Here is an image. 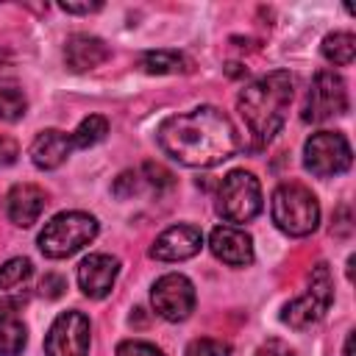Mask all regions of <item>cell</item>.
Returning a JSON list of instances; mask_svg holds the SVG:
<instances>
[{
    "mask_svg": "<svg viewBox=\"0 0 356 356\" xmlns=\"http://www.w3.org/2000/svg\"><path fill=\"white\" fill-rule=\"evenodd\" d=\"M139 70L147 75H178L192 72V61L178 50H147L139 58Z\"/></svg>",
    "mask_w": 356,
    "mask_h": 356,
    "instance_id": "obj_18",
    "label": "cell"
},
{
    "mask_svg": "<svg viewBox=\"0 0 356 356\" xmlns=\"http://www.w3.org/2000/svg\"><path fill=\"white\" fill-rule=\"evenodd\" d=\"M139 184H142V172H136V170H125V172H120V178L114 181V195L117 197H131V195H136L139 192Z\"/></svg>",
    "mask_w": 356,
    "mask_h": 356,
    "instance_id": "obj_25",
    "label": "cell"
},
{
    "mask_svg": "<svg viewBox=\"0 0 356 356\" xmlns=\"http://www.w3.org/2000/svg\"><path fill=\"white\" fill-rule=\"evenodd\" d=\"M256 356H295V353H292V348H289L286 342H281V339H267V342L259 345Z\"/></svg>",
    "mask_w": 356,
    "mask_h": 356,
    "instance_id": "obj_28",
    "label": "cell"
},
{
    "mask_svg": "<svg viewBox=\"0 0 356 356\" xmlns=\"http://www.w3.org/2000/svg\"><path fill=\"white\" fill-rule=\"evenodd\" d=\"M348 111V86L342 75L331 70H320L312 78L306 103H303V120L306 122H325L331 117H339Z\"/></svg>",
    "mask_w": 356,
    "mask_h": 356,
    "instance_id": "obj_8",
    "label": "cell"
},
{
    "mask_svg": "<svg viewBox=\"0 0 356 356\" xmlns=\"http://www.w3.org/2000/svg\"><path fill=\"white\" fill-rule=\"evenodd\" d=\"M331 300H334V281H331V270H328V264H325V261H320V264L312 270V275H309V289H306L300 298H295L292 303H286V306H284L281 320H284L289 328L303 331V328L314 325V323L328 312Z\"/></svg>",
    "mask_w": 356,
    "mask_h": 356,
    "instance_id": "obj_6",
    "label": "cell"
},
{
    "mask_svg": "<svg viewBox=\"0 0 356 356\" xmlns=\"http://www.w3.org/2000/svg\"><path fill=\"white\" fill-rule=\"evenodd\" d=\"M217 211L228 222H250L261 211L259 178L248 170H231L217 189Z\"/></svg>",
    "mask_w": 356,
    "mask_h": 356,
    "instance_id": "obj_5",
    "label": "cell"
},
{
    "mask_svg": "<svg viewBox=\"0 0 356 356\" xmlns=\"http://www.w3.org/2000/svg\"><path fill=\"white\" fill-rule=\"evenodd\" d=\"M72 136L58 131V128H47L42 134H36L33 145H31V161L39 170H56L67 161V156L72 153Z\"/></svg>",
    "mask_w": 356,
    "mask_h": 356,
    "instance_id": "obj_17",
    "label": "cell"
},
{
    "mask_svg": "<svg viewBox=\"0 0 356 356\" xmlns=\"http://www.w3.org/2000/svg\"><path fill=\"white\" fill-rule=\"evenodd\" d=\"M120 273V259L108 256V253H89L81 264H78V286L86 298H106L117 281Z\"/></svg>",
    "mask_w": 356,
    "mask_h": 356,
    "instance_id": "obj_11",
    "label": "cell"
},
{
    "mask_svg": "<svg viewBox=\"0 0 356 356\" xmlns=\"http://www.w3.org/2000/svg\"><path fill=\"white\" fill-rule=\"evenodd\" d=\"M61 8L67 14H92V11H100L103 6L100 3H61Z\"/></svg>",
    "mask_w": 356,
    "mask_h": 356,
    "instance_id": "obj_30",
    "label": "cell"
},
{
    "mask_svg": "<svg viewBox=\"0 0 356 356\" xmlns=\"http://www.w3.org/2000/svg\"><path fill=\"white\" fill-rule=\"evenodd\" d=\"M142 181H145L147 186H153L156 192H161V189H170V186L175 184V175H172L167 167L156 164V161H145V164H142Z\"/></svg>",
    "mask_w": 356,
    "mask_h": 356,
    "instance_id": "obj_24",
    "label": "cell"
},
{
    "mask_svg": "<svg viewBox=\"0 0 356 356\" xmlns=\"http://www.w3.org/2000/svg\"><path fill=\"white\" fill-rule=\"evenodd\" d=\"M345 356H353V334H348L345 339Z\"/></svg>",
    "mask_w": 356,
    "mask_h": 356,
    "instance_id": "obj_31",
    "label": "cell"
},
{
    "mask_svg": "<svg viewBox=\"0 0 356 356\" xmlns=\"http://www.w3.org/2000/svg\"><path fill=\"white\" fill-rule=\"evenodd\" d=\"M28 342V328L19 317L3 314L0 317V356H19Z\"/></svg>",
    "mask_w": 356,
    "mask_h": 356,
    "instance_id": "obj_20",
    "label": "cell"
},
{
    "mask_svg": "<svg viewBox=\"0 0 356 356\" xmlns=\"http://www.w3.org/2000/svg\"><path fill=\"white\" fill-rule=\"evenodd\" d=\"M273 222L289 236H309L320 225V203L303 184H281L270 200Z\"/></svg>",
    "mask_w": 356,
    "mask_h": 356,
    "instance_id": "obj_3",
    "label": "cell"
},
{
    "mask_svg": "<svg viewBox=\"0 0 356 356\" xmlns=\"http://www.w3.org/2000/svg\"><path fill=\"white\" fill-rule=\"evenodd\" d=\"M114 356H164V353H161V348H156L150 342L128 339V342H120L117 345V353Z\"/></svg>",
    "mask_w": 356,
    "mask_h": 356,
    "instance_id": "obj_26",
    "label": "cell"
},
{
    "mask_svg": "<svg viewBox=\"0 0 356 356\" xmlns=\"http://www.w3.org/2000/svg\"><path fill=\"white\" fill-rule=\"evenodd\" d=\"M97 236V220L86 211H61L44 222L39 234V250L47 259H67L86 248Z\"/></svg>",
    "mask_w": 356,
    "mask_h": 356,
    "instance_id": "obj_4",
    "label": "cell"
},
{
    "mask_svg": "<svg viewBox=\"0 0 356 356\" xmlns=\"http://www.w3.org/2000/svg\"><path fill=\"white\" fill-rule=\"evenodd\" d=\"M289 103H292V75L286 70H273L250 81L236 97V108L248 131L259 142H270L281 131Z\"/></svg>",
    "mask_w": 356,
    "mask_h": 356,
    "instance_id": "obj_2",
    "label": "cell"
},
{
    "mask_svg": "<svg viewBox=\"0 0 356 356\" xmlns=\"http://www.w3.org/2000/svg\"><path fill=\"white\" fill-rule=\"evenodd\" d=\"M184 356H231V345L214 337H200L186 345Z\"/></svg>",
    "mask_w": 356,
    "mask_h": 356,
    "instance_id": "obj_23",
    "label": "cell"
},
{
    "mask_svg": "<svg viewBox=\"0 0 356 356\" xmlns=\"http://www.w3.org/2000/svg\"><path fill=\"white\" fill-rule=\"evenodd\" d=\"M108 56H111L108 44L97 36H89V33H72L64 44V61L72 72L95 70L103 61H108Z\"/></svg>",
    "mask_w": 356,
    "mask_h": 356,
    "instance_id": "obj_16",
    "label": "cell"
},
{
    "mask_svg": "<svg viewBox=\"0 0 356 356\" xmlns=\"http://www.w3.org/2000/svg\"><path fill=\"white\" fill-rule=\"evenodd\" d=\"M159 147L184 167H214L239 150V134L231 117L214 106H197L172 114L159 125Z\"/></svg>",
    "mask_w": 356,
    "mask_h": 356,
    "instance_id": "obj_1",
    "label": "cell"
},
{
    "mask_svg": "<svg viewBox=\"0 0 356 356\" xmlns=\"http://www.w3.org/2000/svg\"><path fill=\"white\" fill-rule=\"evenodd\" d=\"M44 356H89V317L61 312L44 337Z\"/></svg>",
    "mask_w": 356,
    "mask_h": 356,
    "instance_id": "obj_10",
    "label": "cell"
},
{
    "mask_svg": "<svg viewBox=\"0 0 356 356\" xmlns=\"http://www.w3.org/2000/svg\"><path fill=\"white\" fill-rule=\"evenodd\" d=\"M203 248V234L195 225H172L161 231L150 248V256L159 261H184L200 253Z\"/></svg>",
    "mask_w": 356,
    "mask_h": 356,
    "instance_id": "obj_13",
    "label": "cell"
},
{
    "mask_svg": "<svg viewBox=\"0 0 356 356\" xmlns=\"http://www.w3.org/2000/svg\"><path fill=\"white\" fill-rule=\"evenodd\" d=\"M25 111H28L25 95L14 86H0V120L14 122V120L25 117Z\"/></svg>",
    "mask_w": 356,
    "mask_h": 356,
    "instance_id": "obj_22",
    "label": "cell"
},
{
    "mask_svg": "<svg viewBox=\"0 0 356 356\" xmlns=\"http://www.w3.org/2000/svg\"><path fill=\"white\" fill-rule=\"evenodd\" d=\"M64 289H67V281H64L61 275H56V273H47V275L42 278V284H39V292H42L44 298H50V300H56Z\"/></svg>",
    "mask_w": 356,
    "mask_h": 356,
    "instance_id": "obj_27",
    "label": "cell"
},
{
    "mask_svg": "<svg viewBox=\"0 0 356 356\" xmlns=\"http://www.w3.org/2000/svg\"><path fill=\"white\" fill-rule=\"evenodd\" d=\"M209 248L228 267H248L253 261V239L236 225H217L209 236Z\"/></svg>",
    "mask_w": 356,
    "mask_h": 356,
    "instance_id": "obj_14",
    "label": "cell"
},
{
    "mask_svg": "<svg viewBox=\"0 0 356 356\" xmlns=\"http://www.w3.org/2000/svg\"><path fill=\"white\" fill-rule=\"evenodd\" d=\"M17 156H19V145H17L11 136H0V167L14 164Z\"/></svg>",
    "mask_w": 356,
    "mask_h": 356,
    "instance_id": "obj_29",
    "label": "cell"
},
{
    "mask_svg": "<svg viewBox=\"0 0 356 356\" xmlns=\"http://www.w3.org/2000/svg\"><path fill=\"white\" fill-rule=\"evenodd\" d=\"M31 275L33 264L31 259H8L0 267V312H17L31 298Z\"/></svg>",
    "mask_w": 356,
    "mask_h": 356,
    "instance_id": "obj_12",
    "label": "cell"
},
{
    "mask_svg": "<svg viewBox=\"0 0 356 356\" xmlns=\"http://www.w3.org/2000/svg\"><path fill=\"white\" fill-rule=\"evenodd\" d=\"M150 303L159 317H164L170 323H181L195 309V286L186 275L167 273V275L156 278V284L150 289Z\"/></svg>",
    "mask_w": 356,
    "mask_h": 356,
    "instance_id": "obj_9",
    "label": "cell"
},
{
    "mask_svg": "<svg viewBox=\"0 0 356 356\" xmlns=\"http://www.w3.org/2000/svg\"><path fill=\"white\" fill-rule=\"evenodd\" d=\"M44 206H47V195L36 184H17L6 195V214L14 225H22V228L33 225L44 211Z\"/></svg>",
    "mask_w": 356,
    "mask_h": 356,
    "instance_id": "obj_15",
    "label": "cell"
},
{
    "mask_svg": "<svg viewBox=\"0 0 356 356\" xmlns=\"http://www.w3.org/2000/svg\"><path fill=\"white\" fill-rule=\"evenodd\" d=\"M106 134H108V120L100 117V114H89V117L81 120V125L70 136H72V147L75 150H86V147L97 145Z\"/></svg>",
    "mask_w": 356,
    "mask_h": 356,
    "instance_id": "obj_21",
    "label": "cell"
},
{
    "mask_svg": "<svg viewBox=\"0 0 356 356\" xmlns=\"http://www.w3.org/2000/svg\"><path fill=\"white\" fill-rule=\"evenodd\" d=\"M350 145L339 131H317L303 145V164L317 178L342 175L345 170H350Z\"/></svg>",
    "mask_w": 356,
    "mask_h": 356,
    "instance_id": "obj_7",
    "label": "cell"
},
{
    "mask_svg": "<svg viewBox=\"0 0 356 356\" xmlns=\"http://www.w3.org/2000/svg\"><path fill=\"white\" fill-rule=\"evenodd\" d=\"M320 50H323L325 61H331L337 67H348L353 61V56H356V39H353L350 31H334V33H328L323 39Z\"/></svg>",
    "mask_w": 356,
    "mask_h": 356,
    "instance_id": "obj_19",
    "label": "cell"
}]
</instances>
